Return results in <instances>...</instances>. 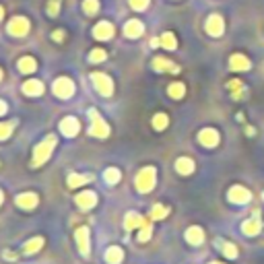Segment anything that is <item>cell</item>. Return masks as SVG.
<instances>
[{"label":"cell","instance_id":"obj_1","mask_svg":"<svg viewBox=\"0 0 264 264\" xmlns=\"http://www.w3.org/2000/svg\"><path fill=\"white\" fill-rule=\"evenodd\" d=\"M56 147V136H45V139L36 147V151H33V167H39L41 163H45L50 159L52 151Z\"/></svg>","mask_w":264,"mask_h":264},{"label":"cell","instance_id":"obj_2","mask_svg":"<svg viewBox=\"0 0 264 264\" xmlns=\"http://www.w3.org/2000/svg\"><path fill=\"white\" fill-rule=\"evenodd\" d=\"M155 182H157V171L155 167H143L136 176V190L147 194L155 188Z\"/></svg>","mask_w":264,"mask_h":264},{"label":"cell","instance_id":"obj_3","mask_svg":"<svg viewBox=\"0 0 264 264\" xmlns=\"http://www.w3.org/2000/svg\"><path fill=\"white\" fill-rule=\"evenodd\" d=\"M89 118H91V128H89V132L93 134V136H99V139H106V136L110 134V126L106 124V120H103L95 110L89 112Z\"/></svg>","mask_w":264,"mask_h":264},{"label":"cell","instance_id":"obj_4","mask_svg":"<svg viewBox=\"0 0 264 264\" xmlns=\"http://www.w3.org/2000/svg\"><path fill=\"white\" fill-rule=\"evenodd\" d=\"M91 81H93L95 89L99 91V93L103 97H110L112 95V91H113V83H112V78L108 75H103V73H93L91 75Z\"/></svg>","mask_w":264,"mask_h":264},{"label":"cell","instance_id":"obj_5","mask_svg":"<svg viewBox=\"0 0 264 264\" xmlns=\"http://www.w3.org/2000/svg\"><path fill=\"white\" fill-rule=\"evenodd\" d=\"M54 93L62 97V99H68V97H73L75 93V85L71 78H66V76H60V78H56V83H54Z\"/></svg>","mask_w":264,"mask_h":264},{"label":"cell","instance_id":"obj_6","mask_svg":"<svg viewBox=\"0 0 264 264\" xmlns=\"http://www.w3.org/2000/svg\"><path fill=\"white\" fill-rule=\"evenodd\" d=\"M204 29H206V33H209V36H213V38L223 36V31H225V21H223V17H221V15H211L209 19H206Z\"/></svg>","mask_w":264,"mask_h":264},{"label":"cell","instance_id":"obj_7","mask_svg":"<svg viewBox=\"0 0 264 264\" xmlns=\"http://www.w3.org/2000/svg\"><path fill=\"white\" fill-rule=\"evenodd\" d=\"M227 198L231 200L233 204H248L250 198H252V194L244 186H231V188H229V192H227Z\"/></svg>","mask_w":264,"mask_h":264},{"label":"cell","instance_id":"obj_8","mask_svg":"<svg viewBox=\"0 0 264 264\" xmlns=\"http://www.w3.org/2000/svg\"><path fill=\"white\" fill-rule=\"evenodd\" d=\"M29 21L25 17H15L13 21L8 23V33L10 36H15V38H23V36H27V31H29Z\"/></svg>","mask_w":264,"mask_h":264},{"label":"cell","instance_id":"obj_9","mask_svg":"<svg viewBox=\"0 0 264 264\" xmlns=\"http://www.w3.org/2000/svg\"><path fill=\"white\" fill-rule=\"evenodd\" d=\"M219 132H217L215 128H204V130H200V134H198V143L200 145H204V147H209V149H213V147H217L219 145Z\"/></svg>","mask_w":264,"mask_h":264},{"label":"cell","instance_id":"obj_10","mask_svg":"<svg viewBox=\"0 0 264 264\" xmlns=\"http://www.w3.org/2000/svg\"><path fill=\"white\" fill-rule=\"evenodd\" d=\"M93 36L97 39H110L113 36V25H112V23H108V21L97 23V25L93 27Z\"/></svg>","mask_w":264,"mask_h":264},{"label":"cell","instance_id":"obj_11","mask_svg":"<svg viewBox=\"0 0 264 264\" xmlns=\"http://www.w3.org/2000/svg\"><path fill=\"white\" fill-rule=\"evenodd\" d=\"M76 204L81 206L83 211L93 209V206L97 204V194H93V192H81V194L76 196Z\"/></svg>","mask_w":264,"mask_h":264},{"label":"cell","instance_id":"obj_12","mask_svg":"<svg viewBox=\"0 0 264 264\" xmlns=\"http://www.w3.org/2000/svg\"><path fill=\"white\" fill-rule=\"evenodd\" d=\"M75 235H76V244H78V250H81V254L87 256V254H89V229H87V227H78Z\"/></svg>","mask_w":264,"mask_h":264},{"label":"cell","instance_id":"obj_13","mask_svg":"<svg viewBox=\"0 0 264 264\" xmlns=\"http://www.w3.org/2000/svg\"><path fill=\"white\" fill-rule=\"evenodd\" d=\"M17 204L21 206V209L31 211V209H36V206H38V196H36V194H33V192L19 194V196H17Z\"/></svg>","mask_w":264,"mask_h":264},{"label":"cell","instance_id":"obj_14","mask_svg":"<svg viewBox=\"0 0 264 264\" xmlns=\"http://www.w3.org/2000/svg\"><path fill=\"white\" fill-rule=\"evenodd\" d=\"M153 66L159 73H180V68L174 62L167 60V58H161V56H157V58L153 60Z\"/></svg>","mask_w":264,"mask_h":264},{"label":"cell","instance_id":"obj_15","mask_svg":"<svg viewBox=\"0 0 264 264\" xmlns=\"http://www.w3.org/2000/svg\"><path fill=\"white\" fill-rule=\"evenodd\" d=\"M229 66H231L233 71H248L252 64H250V58H248V56H244V54H233L231 58H229Z\"/></svg>","mask_w":264,"mask_h":264},{"label":"cell","instance_id":"obj_16","mask_svg":"<svg viewBox=\"0 0 264 264\" xmlns=\"http://www.w3.org/2000/svg\"><path fill=\"white\" fill-rule=\"evenodd\" d=\"M143 31H145V25H143L141 21H136V19L128 21V23L124 25V33H126L128 38H141Z\"/></svg>","mask_w":264,"mask_h":264},{"label":"cell","instance_id":"obj_17","mask_svg":"<svg viewBox=\"0 0 264 264\" xmlns=\"http://www.w3.org/2000/svg\"><path fill=\"white\" fill-rule=\"evenodd\" d=\"M186 239H188V244H192V246H200L204 242V231L196 225L188 227L186 229Z\"/></svg>","mask_w":264,"mask_h":264},{"label":"cell","instance_id":"obj_18","mask_svg":"<svg viewBox=\"0 0 264 264\" xmlns=\"http://www.w3.org/2000/svg\"><path fill=\"white\" fill-rule=\"evenodd\" d=\"M260 229H262V223H260L258 217H252V219L244 221V225H242V231H244L246 235H250V237L258 235V233H260Z\"/></svg>","mask_w":264,"mask_h":264},{"label":"cell","instance_id":"obj_19","mask_svg":"<svg viewBox=\"0 0 264 264\" xmlns=\"http://www.w3.org/2000/svg\"><path fill=\"white\" fill-rule=\"evenodd\" d=\"M60 130H62V134H66V136H75L76 132H78V120L76 118H64L62 122H60Z\"/></svg>","mask_w":264,"mask_h":264},{"label":"cell","instance_id":"obj_20","mask_svg":"<svg viewBox=\"0 0 264 264\" xmlns=\"http://www.w3.org/2000/svg\"><path fill=\"white\" fill-rule=\"evenodd\" d=\"M23 93L25 95H41L43 93V85L41 81H36V78H31V81H25L23 83Z\"/></svg>","mask_w":264,"mask_h":264},{"label":"cell","instance_id":"obj_21","mask_svg":"<svg viewBox=\"0 0 264 264\" xmlns=\"http://www.w3.org/2000/svg\"><path fill=\"white\" fill-rule=\"evenodd\" d=\"M176 169H178V174H182V176H190L194 171V161L188 159V157H180L176 161Z\"/></svg>","mask_w":264,"mask_h":264},{"label":"cell","instance_id":"obj_22","mask_svg":"<svg viewBox=\"0 0 264 264\" xmlns=\"http://www.w3.org/2000/svg\"><path fill=\"white\" fill-rule=\"evenodd\" d=\"M227 87H229V91H231L233 99H242V97H246V95H248V89L244 87V83H242V81H229V83H227Z\"/></svg>","mask_w":264,"mask_h":264},{"label":"cell","instance_id":"obj_23","mask_svg":"<svg viewBox=\"0 0 264 264\" xmlns=\"http://www.w3.org/2000/svg\"><path fill=\"white\" fill-rule=\"evenodd\" d=\"M147 221L143 219V217L139 213H128L126 215V219H124V227L126 229H134V227H143Z\"/></svg>","mask_w":264,"mask_h":264},{"label":"cell","instance_id":"obj_24","mask_svg":"<svg viewBox=\"0 0 264 264\" xmlns=\"http://www.w3.org/2000/svg\"><path fill=\"white\" fill-rule=\"evenodd\" d=\"M122 258H124V252H122V248H118V246H113V248H110V250L106 252L108 264H120Z\"/></svg>","mask_w":264,"mask_h":264},{"label":"cell","instance_id":"obj_25","mask_svg":"<svg viewBox=\"0 0 264 264\" xmlns=\"http://www.w3.org/2000/svg\"><path fill=\"white\" fill-rule=\"evenodd\" d=\"M217 248H219L221 252H223V256H227V258H237V254H239V252H237V248L231 244V242H217Z\"/></svg>","mask_w":264,"mask_h":264},{"label":"cell","instance_id":"obj_26","mask_svg":"<svg viewBox=\"0 0 264 264\" xmlns=\"http://www.w3.org/2000/svg\"><path fill=\"white\" fill-rule=\"evenodd\" d=\"M41 246H43V237H33L25 244L23 250H25V254H36V252L41 250Z\"/></svg>","mask_w":264,"mask_h":264},{"label":"cell","instance_id":"obj_27","mask_svg":"<svg viewBox=\"0 0 264 264\" xmlns=\"http://www.w3.org/2000/svg\"><path fill=\"white\" fill-rule=\"evenodd\" d=\"M167 93H169V97H174V99H182L184 95H186V87H184V83H171L169 89H167Z\"/></svg>","mask_w":264,"mask_h":264},{"label":"cell","instance_id":"obj_28","mask_svg":"<svg viewBox=\"0 0 264 264\" xmlns=\"http://www.w3.org/2000/svg\"><path fill=\"white\" fill-rule=\"evenodd\" d=\"M161 45H163V48L165 50H176L178 48V41H176V36H174V33H163V36H161Z\"/></svg>","mask_w":264,"mask_h":264},{"label":"cell","instance_id":"obj_29","mask_svg":"<svg viewBox=\"0 0 264 264\" xmlns=\"http://www.w3.org/2000/svg\"><path fill=\"white\" fill-rule=\"evenodd\" d=\"M19 68H21V73H33L38 66H36V60L29 58V56H25V58L19 60Z\"/></svg>","mask_w":264,"mask_h":264},{"label":"cell","instance_id":"obj_30","mask_svg":"<svg viewBox=\"0 0 264 264\" xmlns=\"http://www.w3.org/2000/svg\"><path fill=\"white\" fill-rule=\"evenodd\" d=\"M169 124V118L165 116V113H157V116L153 118V128L155 130H165Z\"/></svg>","mask_w":264,"mask_h":264},{"label":"cell","instance_id":"obj_31","mask_svg":"<svg viewBox=\"0 0 264 264\" xmlns=\"http://www.w3.org/2000/svg\"><path fill=\"white\" fill-rule=\"evenodd\" d=\"M167 213H169L167 206H163V204H155L153 209H151V219H165Z\"/></svg>","mask_w":264,"mask_h":264},{"label":"cell","instance_id":"obj_32","mask_svg":"<svg viewBox=\"0 0 264 264\" xmlns=\"http://www.w3.org/2000/svg\"><path fill=\"white\" fill-rule=\"evenodd\" d=\"M87 182H89L87 176H78V174H71V176H68V186H71V188L83 186V184H87Z\"/></svg>","mask_w":264,"mask_h":264},{"label":"cell","instance_id":"obj_33","mask_svg":"<svg viewBox=\"0 0 264 264\" xmlns=\"http://www.w3.org/2000/svg\"><path fill=\"white\" fill-rule=\"evenodd\" d=\"M103 178H106L108 184H118V182H120V171H118L116 167H110V169H106Z\"/></svg>","mask_w":264,"mask_h":264},{"label":"cell","instance_id":"obj_34","mask_svg":"<svg viewBox=\"0 0 264 264\" xmlns=\"http://www.w3.org/2000/svg\"><path fill=\"white\" fill-rule=\"evenodd\" d=\"M15 128V122H4V124H0V141H4L10 136V132H13Z\"/></svg>","mask_w":264,"mask_h":264},{"label":"cell","instance_id":"obj_35","mask_svg":"<svg viewBox=\"0 0 264 264\" xmlns=\"http://www.w3.org/2000/svg\"><path fill=\"white\" fill-rule=\"evenodd\" d=\"M83 8H85V13H87V15L97 13V10H99V0H85Z\"/></svg>","mask_w":264,"mask_h":264},{"label":"cell","instance_id":"obj_36","mask_svg":"<svg viewBox=\"0 0 264 264\" xmlns=\"http://www.w3.org/2000/svg\"><path fill=\"white\" fill-rule=\"evenodd\" d=\"M151 233H153V227L149 223H145L143 229H141V233H139V242H147V239L151 237Z\"/></svg>","mask_w":264,"mask_h":264},{"label":"cell","instance_id":"obj_37","mask_svg":"<svg viewBox=\"0 0 264 264\" xmlns=\"http://www.w3.org/2000/svg\"><path fill=\"white\" fill-rule=\"evenodd\" d=\"M89 60H91V62H103V60H106V52L97 48V50H93V52H91Z\"/></svg>","mask_w":264,"mask_h":264},{"label":"cell","instance_id":"obj_38","mask_svg":"<svg viewBox=\"0 0 264 264\" xmlns=\"http://www.w3.org/2000/svg\"><path fill=\"white\" fill-rule=\"evenodd\" d=\"M58 8H60V0H50V4H48V15H50V17H56V15H58Z\"/></svg>","mask_w":264,"mask_h":264},{"label":"cell","instance_id":"obj_39","mask_svg":"<svg viewBox=\"0 0 264 264\" xmlns=\"http://www.w3.org/2000/svg\"><path fill=\"white\" fill-rule=\"evenodd\" d=\"M130 6L134 10H145L149 6V0H130Z\"/></svg>","mask_w":264,"mask_h":264},{"label":"cell","instance_id":"obj_40","mask_svg":"<svg viewBox=\"0 0 264 264\" xmlns=\"http://www.w3.org/2000/svg\"><path fill=\"white\" fill-rule=\"evenodd\" d=\"M54 39L56 41H62L64 39V31H54Z\"/></svg>","mask_w":264,"mask_h":264},{"label":"cell","instance_id":"obj_41","mask_svg":"<svg viewBox=\"0 0 264 264\" xmlns=\"http://www.w3.org/2000/svg\"><path fill=\"white\" fill-rule=\"evenodd\" d=\"M246 134H248V136H254V134H256V128H252V126H246Z\"/></svg>","mask_w":264,"mask_h":264},{"label":"cell","instance_id":"obj_42","mask_svg":"<svg viewBox=\"0 0 264 264\" xmlns=\"http://www.w3.org/2000/svg\"><path fill=\"white\" fill-rule=\"evenodd\" d=\"M4 113H6V103L0 101V116H4Z\"/></svg>","mask_w":264,"mask_h":264},{"label":"cell","instance_id":"obj_43","mask_svg":"<svg viewBox=\"0 0 264 264\" xmlns=\"http://www.w3.org/2000/svg\"><path fill=\"white\" fill-rule=\"evenodd\" d=\"M2 15H4V8L0 6V21H2Z\"/></svg>","mask_w":264,"mask_h":264},{"label":"cell","instance_id":"obj_44","mask_svg":"<svg viewBox=\"0 0 264 264\" xmlns=\"http://www.w3.org/2000/svg\"><path fill=\"white\" fill-rule=\"evenodd\" d=\"M2 200H4V196H2V192H0V204H2Z\"/></svg>","mask_w":264,"mask_h":264},{"label":"cell","instance_id":"obj_45","mask_svg":"<svg viewBox=\"0 0 264 264\" xmlns=\"http://www.w3.org/2000/svg\"><path fill=\"white\" fill-rule=\"evenodd\" d=\"M0 81H2V71H0Z\"/></svg>","mask_w":264,"mask_h":264},{"label":"cell","instance_id":"obj_46","mask_svg":"<svg viewBox=\"0 0 264 264\" xmlns=\"http://www.w3.org/2000/svg\"><path fill=\"white\" fill-rule=\"evenodd\" d=\"M211 264H221V262H211Z\"/></svg>","mask_w":264,"mask_h":264},{"label":"cell","instance_id":"obj_47","mask_svg":"<svg viewBox=\"0 0 264 264\" xmlns=\"http://www.w3.org/2000/svg\"><path fill=\"white\" fill-rule=\"evenodd\" d=\"M262 198H264V192H262Z\"/></svg>","mask_w":264,"mask_h":264}]
</instances>
